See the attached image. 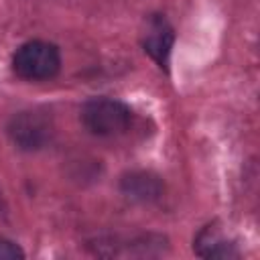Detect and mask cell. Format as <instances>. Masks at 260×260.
<instances>
[{"label":"cell","instance_id":"6da1fadb","mask_svg":"<svg viewBox=\"0 0 260 260\" xmlns=\"http://www.w3.org/2000/svg\"><path fill=\"white\" fill-rule=\"evenodd\" d=\"M61 55L57 45L47 41H28L12 57V71L26 81H45L59 73Z\"/></svg>","mask_w":260,"mask_h":260},{"label":"cell","instance_id":"7a4b0ae2","mask_svg":"<svg viewBox=\"0 0 260 260\" xmlns=\"http://www.w3.org/2000/svg\"><path fill=\"white\" fill-rule=\"evenodd\" d=\"M81 122L95 136H118L130 128L132 110L114 98H91L81 108Z\"/></svg>","mask_w":260,"mask_h":260},{"label":"cell","instance_id":"3957f363","mask_svg":"<svg viewBox=\"0 0 260 260\" xmlns=\"http://www.w3.org/2000/svg\"><path fill=\"white\" fill-rule=\"evenodd\" d=\"M8 136L22 150H39L53 138V118L47 110H24L10 118Z\"/></svg>","mask_w":260,"mask_h":260},{"label":"cell","instance_id":"277c9868","mask_svg":"<svg viewBox=\"0 0 260 260\" xmlns=\"http://www.w3.org/2000/svg\"><path fill=\"white\" fill-rule=\"evenodd\" d=\"M173 45H175V28L171 26V22L165 16L152 14L146 20V28L142 32V47H144V51L150 55L152 61L158 63V67L167 69Z\"/></svg>","mask_w":260,"mask_h":260},{"label":"cell","instance_id":"5b68a950","mask_svg":"<svg viewBox=\"0 0 260 260\" xmlns=\"http://www.w3.org/2000/svg\"><path fill=\"white\" fill-rule=\"evenodd\" d=\"M193 250L203 258H238L240 256L236 242L228 238L217 223H209L197 234L193 242Z\"/></svg>","mask_w":260,"mask_h":260},{"label":"cell","instance_id":"8992f818","mask_svg":"<svg viewBox=\"0 0 260 260\" xmlns=\"http://www.w3.org/2000/svg\"><path fill=\"white\" fill-rule=\"evenodd\" d=\"M122 191L138 201H154L162 195V183L156 175L150 173H130L120 183Z\"/></svg>","mask_w":260,"mask_h":260},{"label":"cell","instance_id":"52a82bcc","mask_svg":"<svg viewBox=\"0 0 260 260\" xmlns=\"http://www.w3.org/2000/svg\"><path fill=\"white\" fill-rule=\"evenodd\" d=\"M20 258H24L22 248L12 240L0 238V260H20Z\"/></svg>","mask_w":260,"mask_h":260},{"label":"cell","instance_id":"ba28073f","mask_svg":"<svg viewBox=\"0 0 260 260\" xmlns=\"http://www.w3.org/2000/svg\"><path fill=\"white\" fill-rule=\"evenodd\" d=\"M0 209H2V197H0Z\"/></svg>","mask_w":260,"mask_h":260}]
</instances>
